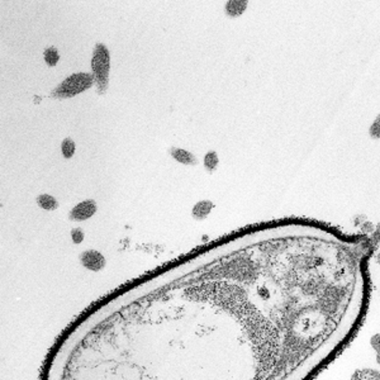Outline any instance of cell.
<instances>
[{"label":"cell","instance_id":"obj_1","mask_svg":"<svg viewBox=\"0 0 380 380\" xmlns=\"http://www.w3.org/2000/svg\"><path fill=\"white\" fill-rule=\"evenodd\" d=\"M110 56L108 49L103 44L95 46L93 59H92V70L94 76L99 94H104L108 89V78H110Z\"/></svg>","mask_w":380,"mask_h":380},{"label":"cell","instance_id":"obj_2","mask_svg":"<svg viewBox=\"0 0 380 380\" xmlns=\"http://www.w3.org/2000/svg\"><path fill=\"white\" fill-rule=\"evenodd\" d=\"M93 74L78 73L69 76L62 81L58 88L52 92V98H73L75 95L80 94L83 92L88 90L94 84Z\"/></svg>","mask_w":380,"mask_h":380},{"label":"cell","instance_id":"obj_3","mask_svg":"<svg viewBox=\"0 0 380 380\" xmlns=\"http://www.w3.org/2000/svg\"><path fill=\"white\" fill-rule=\"evenodd\" d=\"M80 263L90 271H101L105 268V257L96 250H87L80 255Z\"/></svg>","mask_w":380,"mask_h":380},{"label":"cell","instance_id":"obj_4","mask_svg":"<svg viewBox=\"0 0 380 380\" xmlns=\"http://www.w3.org/2000/svg\"><path fill=\"white\" fill-rule=\"evenodd\" d=\"M96 212V205L93 199L84 200L76 207H74L73 211L70 212V220L71 221H85L90 218L94 213Z\"/></svg>","mask_w":380,"mask_h":380},{"label":"cell","instance_id":"obj_5","mask_svg":"<svg viewBox=\"0 0 380 380\" xmlns=\"http://www.w3.org/2000/svg\"><path fill=\"white\" fill-rule=\"evenodd\" d=\"M170 154L175 159L176 161H179L180 164L184 165H197V159L193 154H190L189 151L183 150V148H178V147H173L170 150Z\"/></svg>","mask_w":380,"mask_h":380},{"label":"cell","instance_id":"obj_6","mask_svg":"<svg viewBox=\"0 0 380 380\" xmlns=\"http://www.w3.org/2000/svg\"><path fill=\"white\" fill-rule=\"evenodd\" d=\"M350 380H380V370L372 368L358 369L352 373Z\"/></svg>","mask_w":380,"mask_h":380},{"label":"cell","instance_id":"obj_7","mask_svg":"<svg viewBox=\"0 0 380 380\" xmlns=\"http://www.w3.org/2000/svg\"><path fill=\"white\" fill-rule=\"evenodd\" d=\"M213 205L212 202H209V200H202V202H199V203H197V205H194V208H193V217L196 218V220H205V217H208V214L209 213L212 212L213 209Z\"/></svg>","mask_w":380,"mask_h":380},{"label":"cell","instance_id":"obj_8","mask_svg":"<svg viewBox=\"0 0 380 380\" xmlns=\"http://www.w3.org/2000/svg\"><path fill=\"white\" fill-rule=\"evenodd\" d=\"M248 1L243 0H231L226 4L227 15L230 17H240L246 10Z\"/></svg>","mask_w":380,"mask_h":380},{"label":"cell","instance_id":"obj_9","mask_svg":"<svg viewBox=\"0 0 380 380\" xmlns=\"http://www.w3.org/2000/svg\"><path fill=\"white\" fill-rule=\"evenodd\" d=\"M37 203L44 211H55L59 208V202L50 194H42L37 198Z\"/></svg>","mask_w":380,"mask_h":380},{"label":"cell","instance_id":"obj_10","mask_svg":"<svg viewBox=\"0 0 380 380\" xmlns=\"http://www.w3.org/2000/svg\"><path fill=\"white\" fill-rule=\"evenodd\" d=\"M59 51L55 47H50L44 51V61L49 66H55L59 62Z\"/></svg>","mask_w":380,"mask_h":380},{"label":"cell","instance_id":"obj_11","mask_svg":"<svg viewBox=\"0 0 380 380\" xmlns=\"http://www.w3.org/2000/svg\"><path fill=\"white\" fill-rule=\"evenodd\" d=\"M61 151L66 159H71L75 154V142L71 139H65L61 145Z\"/></svg>","mask_w":380,"mask_h":380},{"label":"cell","instance_id":"obj_12","mask_svg":"<svg viewBox=\"0 0 380 380\" xmlns=\"http://www.w3.org/2000/svg\"><path fill=\"white\" fill-rule=\"evenodd\" d=\"M205 166L208 171H214L216 168L218 166V156L214 151H211V153L205 155Z\"/></svg>","mask_w":380,"mask_h":380},{"label":"cell","instance_id":"obj_13","mask_svg":"<svg viewBox=\"0 0 380 380\" xmlns=\"http://www.w3.org/2000/svg\"><path fill=\"white\" fill-rule=\"evenodd\" d=\"M370 346L375 352V361L380 366V334H374L370 337Z\"/></svg>","mask_w":380,"mask_h":380},{"label":"cell","instance_id":"obj_14","mask_svg":"<svg viewBox=\"0 0 380 380\" xmlns=\"http://www.w3.org/2000/svg\"><path fill=\"white\" fill-rule=\"evenodd\" d=\"M369 133H370V136L373 139H380V114L378 117L375 118L373 125L370 126Z\"/></svg>","mask_w":380,"mask_h":380},{"label":"cell","instance_id":"obj_15","mask_svg":"<svg viewBox=\"0 0 380 380\" xmlns=\"http://www.w3.org/2000/svg\"><path fill=\"white\" fill-rule=\"evenodd\" d=\"M71 239H73L74 243H81L84 240V232L81 228H74L71 231Z\"/></svg>","mask_w":380,"mask_h":380},{"label":"cell","instance_id":"obj_16","mask_svg":"<svg viewBox=\"0 0 380 380\" xmlns=\"http://www.w3.org/2000/svg\"><path fill=\"white\" fill-rule=\"evenodd\" d=\"M377 261H378V264L380 265V254L378 255V257H377Z\"/></svg>","mask_w":380,"mask_h":380}]
</instances>
